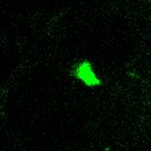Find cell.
<instances>
[{
  "instance_id": "obj_1",
  "label": "cell",
  "mask_w": 151,
  "mask_h": 151,
  "mask_svg": "<svg viewBox=\"0 0 151 151\" xmlns=\"http://www.w3.org/2000/svg\"><path fill=\"white\" fill-rule=\"evenodd\" d=\"M73 74L88 86H98L99 85V80L96 76V73H94L93 66H91V64L89 63V61H81V63L76 66Z\"/></svg>"
}]
</instances>
